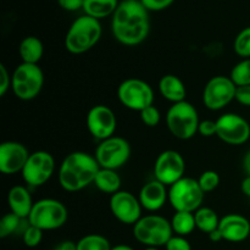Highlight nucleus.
Listing matches in <instances>:
<instances>
[{
    "label": "nucleus",
    "mask_w": 250,
    "mask_h": 250,
    "mask_svg": "<svg viewBox=\"0 0 250 250\" xmlns=\"http://www.w3.org/2000/svg\"><path fill=\"white\" fill-rule=\"evenodd\" d=\"M58 4L65 11H77L81 9L83 10L84 0H58Z\"/></svg>",
    "instance_id": "58836bf2"
},
{
    "label": "nucleus",
    "mask_w": 250,
    "mask_h": 250,
    "mask_svg": "<svg viewBox=\"0 0 250 250\" xmlns=\"http://www.w3.org/2000/svg\"><path fill=\"white\" fill-rule=\"evenodd\" d=\"M31 153L20 142L6 141L0 146V171L4 175L22 172Z\"/></svg>",
    "instance_id": "f3484780"
},
{
    "label": "nucleus",
    "mask_w": 250,
    "mask_h": 250,
    "mask_svg": "<svg viewBox=\"0 0 250 250\" xmlns=\"http://www.w3.org/2000/svg\"><path fill=\"white\" fill-rule=\"evenodd\" d=\"M111 32L122 45H139L150 32L149 11L139 0H124L112 15Z\"/></svg>",
    "instance_id": "f257e3e1"
},
{
    "label": "nucleus",
    "mask_w": 250,
    "mask_h": 250,
    "mask_svg": "<svg viewBox=\"0 0 250 250\" xmlns=\"http://www.w3.org/2000/svg\"><path fill=\"white\" fill-rule=\"evenodd\" d=\"M7 204H9L10 212L22 220H28L34 202L28 188L24 186H14L7 193Z\"/></svg>",
    "instance_id": "aec40b11"
},
{
    "label": "nucleus",
    "mask_w": 250,
    "mask_h": 250,
    "mask_svg": "<svg viewBox=\"0 0 250 250\" xmlns=\"http://www.w3.org/2000/svg\"><path fill=\"white\" fill-rule=\"evenodd\" d=\"M219 231L222 239L231 243H241L250 237V221L239 214H229L221 217Z\"/></svg>",
    "instance_id": "a211bd4d"
},
{
    "label": "nucleus",
    "mask_w": 250,
    "mask_h": 250,
    "mask_svg": "<svg viewBox=\"0 0 250 250\" xmlns=\"http://www.w3.org/2000/svg\"><path fill=\"white\" fill-rule=\"evenodd\" d=\"M241 190L246 197L250 198V176H246L241 183Z\"/></svg>",
    "instance_id": "a19ab883"
},
{
    "label": "nucleus",
    "mask_w": 250,
    "mask_h": 250,
    "mask_svg": "<svg viewBox=\"0 0 250 250\" xmlns=\"http://www.w3.org/2000/svg\"><path fill=\"white\" fill-rule=\"evenodd\" d=\"M43 239V231L36 226H32L28 224L27 229L22 232V241L24 246L28 248H36L42 243Z\"/></svg>",
    "instance_id": "2f4dec72"
},
{
    "label": "nucleus",
    "mask_w": 250,
    "mask_h": 250,
    "mask_svg": "<svg viewBox=\"0 0 250 250\" xmlns=\"http://www.w3.org/2000/svg\"><path fill=\"white\" fill-rule=\"evenodd\" d=\"M103 34L102 23L99 20L82 15L71 23L65 36V48L73 55H81L100 41Z\"/></svg>",
    "instance_id": "7ed1b4c3"
},
{
    "label": "nucleus",
    "mask_w": 250,
    "mask_h": 250,
    "mask_svg": "<svg viewBox=\"0 0 250 250\" xmlns=\"http://www.w3.org/2000/svg\"><path fill=\"white\" fill-rule=\"evenodd\" d=\"M111 250H134L132 247L126 246V244H119V246H115L112 247Z\"/></svg>",
    "instance_id": "c03bdc74"
},
{
    "label": "nucleus",
    "mask_w": 250,
    "mask_h": 250,
    "mask_svg": "<svg viewBox=\"0 0 250 250\" xmlns=\"http://www.w3.org/2000/svg\"><path fill=\"white\" fill-rule=\"evenodd\" d=\"M110 211L112 216L124 225H134L141 220L142 208L139 199L127 190H119L110 197Z\"/></svg>",
    "instance_id": "dca6fc26"
},
{
    "label": "nucleus",
    "mask_w": 250,
    "mask_h": 250,
    "mask_svg": "<svg viewBox=\"0 0 250 250\" xmlns=\"http://www.w3.org/2000/svg\"><path fill=\"white\" fill-rule=\"evenodd\" d=\"M11 76V89L17 99L29 102L41 94L44 73L39 65L21 62L12 71Z\"/></svg>",
    "instance_id": "423d86ee"
},
{
    "label": "nucleus",
    "mask_w": 250,
    "mask_h": 250,
    "mask_svg": "<svg viewBox=\"0 0 250 250\" xmlns=\"http://www.w3.org/2000/svg\"><path fill=\"white\" fill-rule=\"evenodd\" d=\"M166 250H192V246L186 237L172 236L166 243Z\"/></svg>",
    "instance_id": "72a5a7b5"
},
{
    "label": "nucleus",
    "mask_w": 250,
    "mask_h": 250,
    "mask_svg": "<svg viewBox=\"0 0 250 250\" xmlns=\"http://www.w3.org/2000/svg\"><path fill=\"white\" fill-rule=\"evenodd\" d=\"M55 172V159L49 151L37 150L31 153L21 175L28 187L45 185Z\"/></svg>",
    "instance_id": "9b49d317"
},
{
    "label": "nucleus",
    "mask_w": 250,
    "mask_h": 250,
    "mask_svg": "<svg viewBox=\"0 0 250 250\" xmlns=\"http://www.w3.org/2000/svg\"><path fill=\"white\" fill-rule=\"evenodd\" d=\"M249 239H250V237H249Z\"/></svg>",
    "instance_id": "49530a36"
},
{
    "label": "nucleus",
    "mask_w": 250,
    "mask_h": 250,
    "mask_svg": "<svg viewBox=\"0 0 250 250\" xmlns=\"http://www.w3.org/2000/svg\"><path fill=\"white\" fill-rule=\"evenodd\" d=\"M229 78L237 87L250 85V58L243 59L233 66L229 73Z\"/></svg>",
    "instance_id": "cd10ccee"
},
{
    "label": "nucleus",
    "mask_w": 250,
    "mask_h": 250,
    "mask_svg": "<svg viewBox=\"0 0 250 250\" xmlns=\"http://www.w3.org/2000/svg\"><path fill=\"white\" fill-rule=\"evenodd\" d=\"M171 227L176 236L186 237L190 234L197 229L194 212L175 211V215L171 219Z\"/></svg>",
    "instance_id": "a878e982"
},
{
    "label": "nucleus",
    "mask_w": 250,
    "mask_h": 250,
    "mask_svg": "<svg viewBox=\"0 0 250 250\" xmlns=\"http://www.w3.org/2000/svg\"><path fill=\"white\" fill-rule=\"evenodd\" d=\"M119 4V0H84L83 11L87 16L100 21L105 17L112 16Z\"/></svg>",
    "instance_id": "b1692460"
},
{
    "label": "nucleus",
    "mask_w": 250,
    "mask_h": 250,
    "mask_svg": "<svg viewBox=\"0 0 250 250\" xmlns=\"http://www.w3.org/2000/svg\"><path fill=\"white\" fill-rule=\"evenodd\" d=\"M19 54L22 62L38 65L44 54V45L36 36H28L21 41L19 45Z\"/></svg>",
    "instance_id": "4be33fe9"
},
{
    "label": "nucleus",
    "mask_w": 250,
    "mask_h": 250,
    "mask_svg": "<svg viewBox=\"0 0 250 250\" xmlns=\"http://www.w3.org/2000/svg\"><path fill=\"white\" fill-rule=\"evenodd\" d=\"M139 114H141L142 122H143L146 127L153 128V127H156L160 124L161 114L155 105H151V106H148L146 109L142 110Z\"/></svg>",
    "instance_id": "473e14b6"
},
{
    "label": "nucleus",
    "mask_w": 250,
    "mask_h": 250,
    "mask_svg": "<svg viewBox=\"0 0 250 250\" xmlns=\"http://www.w3.org/2000/svg\"><path fill=\"white\" fill-rule=\"evenodd\" d=\"M100 166L94 155L73 151L65 156L59 168V183L66 192L75 193L93 185Z\"/></svg>",
    "instance_id": "f03ea898"
},
{
    "label": "nucleus",
    "mask_w": 250,
    "mask_h": 250,
    "mask_svg": "<svg viewBox=\"0 0 250 250\" xmlns=\"http://www.w3.org/2000/svg\"><path fill=\"white\" fill-rule=\"evenodd\" d=\"M195 216V225L199 231L204 232V233L210 234L214 232L215 229H219L220 225V217L217 212L214 209L208 207H202L194 212Z\"/></svg>",
    "instance_id": "393cba45"
},
{
    "label": "nucleus",
    "mask_w": 250,
    "mask_h": 250,
    "mask_svg": "<svg viewBox=\"0 0 250 250\" xmlns=\"http://www.w3.org/2000/svg\"><path fill=\"white\" fill-rule=\"evenodd\" d=\"M23 220L20 219L19 216H16L12 212L9 214H5L4 216L0 220V238H6L10 237L11 234H14L15 232H17L21 227V224Z\"/></svg>",
    "instance_id": "c85d7f7f"
},
{
    "label": "nucleus",
    "mask_w": 250,
    "mask_h": 250,
    "mask_svg": "<svg viewBox=\"0 0 250 250\" xmlns=\"http://www.w3.org/2000/svg\"><path fill=\"white\" fill-rule=\"evenodd\" d=\"M186 161L176 150H165L159 154L154 164L155 180L170 187L173 183L185 177Z\"/></svg>",
    "instance_id": "4468645a"
},
{
    "label": "nucleus",
    "mask_w": 250,
    "mask_h": 250,
    "mask_svg": "<svg viewBox=\"0 0 250 250\" xmlns=\"http://www.w3.org/2000/svg\"><path fill=\"white\" fill-rule=\"evenodd\" d=\"M199 115L193 104L185 102L176 103L170 106L166 114V126L175 138L188 141L198 133Z\"/></svg>",
    "instance_id": "20e7f679"
},
{
    "label": "nucleus",
    "mask_w": 250,
    "mask_h": 250,
    "mask_svg": "<svg viewBox=\"0 0 250 250\" xmlns=\"http://www.w3.org/2000/svg\"><path fill=\"white\" fill-rule=\"evenodd\" d=\"M11 77L9 70L4 63L0 65V97H4L11 88Z\"/></svg>",
    "instance_id": "c9c22d12"
},
{
    "label": "nucleus",
    "mask_w": 250,
    "mask_h": 250,
    "mask_svg": "<svg viewBox=\"0 0 250 250\" xmlns=\"http://www.w3.org/2000/svg\"><path fill=\"white\" fill-rule=\"evenodd\" d=\"M216 121H212V120H203V121H200L198 133L202 134L203 137L210 138L212 136H216Z\"/></svg>",
    "instance_id": "e433bc0d"
},
{
    "label": "nucleus",
    "mask_w": 250,
    "mask_h": 250,
    "mask_svg": "<svg viewBox=\"0 0 250 250\" xmlns=\"http://www.w3.org/2000/svg\"><path fill=\"white\" fill-rule=\"evenodd\" d=\"M111 248L109 239L98 233L87 234L77 242V250H111Z\"/></svg>",
    "instance_id": "bb28decb"
},
{
    "label": "nucleus",
    "mask_w": 250,
    "mask_h": 250,
    "mask_svg": "<svg viewBox=\"0 0 250 250\" xmlns=\"http://www.w3.org/2000/svg\"><path fill=\"white\" fill-rule=\"evenodd\" d=\"M93 185L100 192L112 195L119 192V190H121L122 181L116 170L100 167L99 172L95 176V180Z\"/></svg>",
    "instance_id": "5701e85b"
},
{
    "label": "nucleus",
    "mask_w": 250,
    "mask_h": 250,
    "mask_svg": "<svg viewBox=\"0 0 250 250\" xmlns=\"http://www.w3.org/2000/svg\"><path fill=\"white\" fill-rule=\"evenodd\" d=\"M133 236L137 242L146 247H165L173 236L171 221L156 214L142 216L133 226Z\"/></svg>",
    "instance_id": "39448f33"
},
{
    "label": "nucleus",
    "mask_w": 250,
    "mask_h": 250,
    "mask_svg": "<svg viewBox=\"0 0 250 250\" xmlns=\"http://www.w3.org/2000/svg\"><path fill=\"white\" fill-rule=\"evenodd\" d=\"M144 250H159V248H153V247H146Z\"/></svg>",
    "instance_id": "a18cd8bd"
},
{
    "label": "nucleus",
    "mask_w": 250,
    "mask_h": 250,
    "mask_svg": "<svg viewBox=\"0 0 250 250\" xmlns=\"http://www.w3.org/2000/svg\"><path fill=\"white\" fill-rule=\"evenodd\" d=\"M204 197L198 180L192 177L185 176L168 188V203L175 211L195 212L202 208Z\"/></svg>",
    "instance_id": "6e6552de"
},
{
    "label": "nucleus",
    "mask_w": 250,
    "mask_h": 250,
    "mask_svg": "<svg viewBox=\"0 0 250 250\" xmlns=\"http://www.w3.org/2000/svg\"><path fill=\"white\" fill-rule=\"evenodd\" d=\"M216 136L229 146H242L250 138V125L244 117L227 112L216 120Z\"/></svg>",
    "instance_id": "ddd939ff"
},
{
    "label": "nucleus",
    "mask_w": 250,
    "mask_h": 250,
    "mask_svg": "<svg viewBox=\"0 0 250 250\" xmlns=\"http://www.w3.org/2000/svg\"><path fill=\"white\" fill-rule=\"evenodd\" d=\"M138 199L143 209L150 212L159 211L168 202V189L165 185L153 180L141 188Z\"/></svg>",
    "instance_id": "6ab92c4d"
},
{
    "label": "nucleus",
    "mask_w": 250,
    "mask_h": 250,
    "mask_svg": "<svg viewBox=\"0 0 250 250\" xmlns=\"http://www.w3.org/2000/svg\"><path fill=\"white\" fill-rule=\"evenodd\" d=\"M236 102H238L244 106H250V85L237 87L236 90Z\"/></svg>",
    "instance_id": "4c0bfd02"
},
{
    "label": "nucleus",
    "mask_w": 250,
    "mask_h": 250,
    "mask_svg": "<svg viewBox=\"0 0 250 250\" xmlns=\"http://www.w3.org/2000/svg\"><path fill=\"white\" fill-rule=\"evenodd\" d=\"M131 146L127 139L112 136L105 141L99 142L94 156L100 167L117 171L126 165L131 158Z\"/></svg>",
    "instance_id": "9d476101"
},
{
    "label": "nucleus",
    "mask_w": 250,
    "mask_h": 250,
    "mask_svg": "<svg viewBox=\"0 0 250 250\" xmlns=\"http://www.w3.org/2000/svg\"><path fill=\"white\" fill-rule=\"evenodd\" d=\"M67 219L68 210L63 203L53 198H44L34 203L27 221L44 232L61 229Z\"/></svg>",
    "instance_id": "0eeeda50"
},
{
    "label": "nucleus",
    "mask_w": 250,
    "mask_h": 250,
    "mask_svg": "<svg viewBox=\"0 0 250 250\" xmlns=\"http://www.w3.org/2000/svg\"><path fill=\"white\" fill-rule=\"evenodd\" d=\"M234 53L243 59L250 58V26L242 29L237 37L234 38L233 43Z\"/></svg>",
    "instance_id": "c756f323"
},
{
    "label": "nucleus",
    "mask_w": 250,
    "mask_h": 250,
    "mask_svg": "<svg viewBox=\"0 0 250 250\" xmlns=\"http://www.w3.org/2000/svg\"><path fill=\"white\" fill-rule=\"evenodd\" d=\"M243 168L246 171L247 176H250V149L247 151L243 158Z\"/></svg>",
    "instance_id": "79ce46f5"
},
{
    "label": "nucleus",
    "mask_w": 250,
    "mask_h": 250,
    "mask_svg": "<svg viewBox=\"0 0 250 250\" xmlns=\"http://www.w3.org/2000/svg\"><path fill=\"white\" fill-rule=\"evenodd\" d=\"M117 98L125 107L133 111L154 105V90L148 82L141 78H127L117 88Z\"/></svg>",
    "instance_id": "1a4fd4ad"
},
{
    "label": "nucleus",
    "mask_w": 250,
    "mask_h": 250,
    "mask_svg": "<svg viewBox=\"0 0 250 250\" xmlns=\"http://www.w3.org/2000/svg\"><path fill=\"white\" fill-rule=\"evenodd\" d=\"M159 92L164 99L168 100L172 104L185 102L187 97V89L178 76L165 75L159 81Z\"/></svg>",
    "instance_id": "412c9836"
},
{
    "label": "nucleus",
    "mask_w": 250,
    "mask_h": 250,
    "mask_svg": "<svg viewBox=\"0 0 250 250\" xmlns=\"http://www.w3.org/2000/svg\"><path fill=\"white\" fill-rule=\"evenodd\" d=\"M54 250H77V243L72 241H63L59 243Z\"/></svg>",
    "instance_id": "ea45409f"
},
{
    "label": "nucleus",
    "mask_w": 250,
    "mask_h": 250,
    "mask_svg": "<svg viewBox=\"0 0 250 250\" xmlns=\"http://www.w3.org/2000/svg\"><path fill=\"white\" fill-rule=\"evenodd\" d=\"M148 11H163L175 2V0H139Z\"/></svg>",
    "instance_id": "f704fd0d"
},
{
    "label": "nucleus",
    "mask_w": 250,
    "mask_h": 250,
    "mask_svg": "<svg viewBox=\"0 0 250 250\" xmlns=\"http://www.w3.org/2000/svg\"><path fill=\"white\" fill-rule=\"evenodd\" d=\"M237 85L229 76H215L210 78L203 90V103L211 111H219L236 99Z\"/></svg>",
    "instance_id": "f8f14e48"
},
{
    "label": "nucleus",
    "mask_w": 250,
    "mask_h": 250,
    "mask_svg": "<svg viewBox=\"0 0 250 250\" xmlns=\"http://www.w3.org/2000/svg\"><path fill=\"white\" fill-rule=\"evenodd\" d=\"M208 236H209V239L211 242H214V243H217V242H221V241H224V239H222V236H221V233H220V231H219V229H215L214 232H211V233L210 234H208Z\"/></svg>",
    "instance_id": "37998d69"
},
{
    "label": "nucleus",
    "mask_w": 250,
    "mask_h": 250,
    "mask_svg": "<svg viewBox=\"0 0 250 250\" xmlns=\"http://www.w3.org/2000/svg\"><path fill=\"white\" fill-rule=\"evenodd\" d=\"M87 129L93 138L102 142L115 136L117 119L115 112L106 105H95L90 107L85 119Z\"/></svg>",
    "instance_id": "2eb2a0df"
},
{
    "label": "nucleus",
    "mask_w": 250,
    "mask_h": 250,
    "mask_svg": "<svg viewBox=\"0 0 250 250\" xmlns=\"http://www.w3.org/2000/svg\"><path fill=\"white\" fill-rule=\"evenodd\" d=\"M220 182H221L220 175L214 170L204 171L198 178V183L204 193H210L216 189L220 186Z\"/></svg>",
    "instance_id": "7c9ffc66"
}]
</instances>
